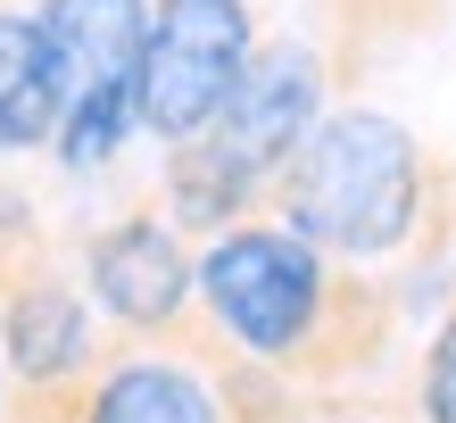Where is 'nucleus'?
<instances>
[{"instance_id":"f257e3e1","label":"nucleus","mask_w":456,"mask_h":423,"mask_svg":"<svg viewBox=\"0 0 456 423\" xmlns=\"http://www.w3.org/2000/svg\"><path fill=\"white\" fill-rule=\"evenodd\" d=\"M200 315L290 390H348L398 340V282L315 249L282 216H249L200 241Z\"/></svg>"},{"instance_id":"f03ea898","label":"nucleus","mask_w":456,"mask_h":423,"mask_svg":"<svg viewBox=\"0 0 456 423\" xmlns=\"http://www.w3.org/2000/svg\"><path fill=\"white\" fill-rule=\"evenodd\" d=\"M265 216L348 266H432L456 232V167L390 109H340L265 191Z\"/></svg>"},{"instance_id":"7ed1b4c3","label":"nucleus","mask_w":456,"mask_h":423,"mask_svg":"<svg viewBox=\"0 0 456 423\" xmlns=\"http://www.w3.org/2000/svg\"><path fill=\"white\" fill-rule=\"evenodd\" d=\"M42 34L67 75V117H59V158L67 175L117 167L125 142L142 134V42H150V0H34Z\"/></svg>"},{"instance_id":"20e7f679","label":"nucleus","mask_w":456,"mask_h":423,"mask_svg":"<svg viewBox=\"0 0 456 423\" xmlns=\"http://www.w3.org/2000/svg\"><path fill=\"white\" fill-rule=\"evenodd\" d=\"M109 315L92 307L84 274H59L50 249H25L0 274V357H9L17 415L9 423H67L84 382L109 365Z\"/></svg>"},{"instance_id":"39448f33","label":"nucleus","mask_w":456,"mask_h":423,"mask_svg":"<svg viewBox=\"0 0 456 423\" xmlns=\"http://www.w3.org/2000/svg\"><path fill=\"white\" fill-rule=\"evenodd\" d=\"M257 9L249 0H150V42H142V134L158 150L200 142L224 117L240 67L257 59Z\"/></svg>"},{"instance_id":"423d86ee","label":"nucleus","mask_w":456,"mask_h":423,"mask_svg":"<svg viewBox=\"0 0 456 423\" xmlns=\"http://www.w3.org/2000/svg\"><path fill=\"white\" fill-rule=\"evenodd\" d=\"M84 290L125 340H175L200 324V249L167 207H125L84 232Z\"/></svg>"},{"instance_id":"0eeeda50","label":"nucleus","mask_w":456,"mask_h":423,"mask_svg":"<svg viewBox=\"0 0 456 423\" xmlns=\"http://www.w3.org/2000/svg\"><path fill=\"white\" fill-rule=\"evenodd\" d=\"M332 92H340L332 50L315 34H274V42H257L249 67H240L224 117L208 125V142H216L240 175H257L265 191H274V175L307 150L315 125L332 117Z\"/></svg>"},{"instance_id":"6e6552de","label":"nucleus","mask_w":456,"mask_h":423,"mask_svg":"<svg viewBox=\"0 0 456 423\" xmlns=\"http://www.w3.org/2000/svg\"><path fill=\"white\" fill-rule=\"evenodd\" d=\"M67 423H224L216 374L167 340H117Z\"/></svg>"},{"instance_id":"1a4fd4ad","label":"nucleus","mask_w":456,"mask_h":423,"mask_svg":"<svg viewBox=\"0 0 456 423\" xmlns=\"http://www.w3.org/2000/svg\"><path fill=\"white\" fill-rule=\"evenodd\" d=\"M67 117V75L34 0H0V158H42Z\"/></svg>"},{"instance_id":"9d476101","label":"nucleus","mask_w":456,"mask_h":423,"mask_svg":"<svg viewBox=\"0 0 456 423\" xmlns=\"http://www.w3.org/2000/svg\"><path fill=\"white\" fill-rule=\"evenodd\" d=\"M158 207H167L191 241H216V232L265 216V183L240 175L232 158L200 134V142H175L167 158H158Z\"/></svg>"},{"instance_id":"9b49d317","label":"nucleus","mask_w":456,"mask_h":423,"mask_svg":"<svg viewBox=\"0 0 456 423\" xmlns=\"http://www.w3.org/2000/svg\"><path fill=\"white\" fill-rule=\"evenodd\" d=\"M432 17V0H324V42L332 50V67H340V84L365 67V50H382L398 34H415V25Z\"/></svg>"},{"instance_id":"f8f14e48","label":"nucleus","mask_w":456,"mask_h":423,"mask_svg":"<svg viewBox=\"0 0 456 423\" xmlns=\"http://www.w3.org/2000/svg\"><path fill=\"white\" fill-rule=\"evenodd\" d=\"M415 415L423 423H456V299L423 340V374H415Z\"/></svg>"},{"instance_id":"ddd939ff","label":"nucleus","mask_w":456,"mask_h":423,"mask_svg":"<svg viewBox=\"0 0 456 423\" xmlns=\"http://www.w3.org/2000/svg\"><path fill=\"white\" fill-rule=\"evenodd\" d=\"M17 415V390H9V357H0V423Z\"/></svg>"}]
</instances>
